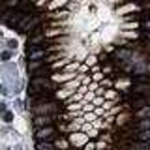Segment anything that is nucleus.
<instances>
[{
    "mask_svg": "<svg viewBox=\"0 0 150 150\" xmlns=\"http://www.w3.org/2000/svg\"><path fill=\"white\" fill-rule=\"evenodd\" d=\"M53 118H54V115H36L32 124H34L36 129H40V128H45V126H51L53 124Z\"/></svg>",
    "mask_w": 150,
    "mask_h": 150,
    "instance_id": "423d86ee",
    "label": "nucleus"
},
{
    "mask_svg": "<svg viewBox=\"0 0 150 150\" xmlns=\"http://www.w3.org/2000/svg\"><path fill=\"white\" fill-rule=\"evenodd\" d=\"M36 150H56L51 141H36Z\"/></svg>",
    "mask_w": 150,
    "mask_h": 150,
    "instance_id": "dca6fc26",
    "label": "nucleus"
},
{
    "mask_svg": "<svg viewBox=\"0 0 150 150\" xmlns=\"http://www.w3.org/2000/svg\"><path fill=\"white\" fill-rule=\"evenodd\" d=\"M26 54H28V60H41V58H45L47 49H43V47H34V45H28Z\"/></svg>",
    "mask_w": 150,
    "mask_h": 150,
    "instance_id": "39448f33",
    "label": "nucleus"
},
{
    "mask_svg": "<svg viewBox=\"0 0 150 150\" xmlns=\"http://www.w3.org/2000/svg\"><path fill=\"white\" fill-rule=\"evenodd\" d=\"M69 144H73V146H84V144L88 143V135L86 133H83V131H73V133H69Z\"/></svg>",
    "mask_w": 150,
    "mask_h": 150,
    "instance_id": "7ed1b4c3",
    "label": "nucleus"
},
{
    "mask_svg": "<svg viewBox=\"0 0 150 150\" xmlns=\"http://www.w3.org/2000/svg\"><path fill=\"white\" fill-rule=\"evenodd\" d=\"M124 28H126V30H137L139 23L137 21H135V23H124Z\"/></svg>",
    "mask_w": 150,
    "mask_h": 150,
    "instance_id": "7c9ffc66",
    "label": "nucleus"
},
{
    "mask_svg": "<svg viewBox=\"0 0 150 150\" xmlns=\"http://www.w3.org/2000/svg\"><path fill=\"white\" fill-rule=\"evenodd\" d=\"M54 90V83L47 77H34L28 84V94H40V92H53Z\"/></svg>",
    "mask_w": 150,
    "mask_h": 150,
    "instance_id": "f257e3e1",
    "label": "nucleus"
},
{
    "mask_svg": "<svg viewBox=\"0 0 150 150\" xmlns=\"http://www.w3.org/2000/svg\"><path fill=\"white\" fill-rule=\"evenodd\" d=\"M54 131H56V129L53 128V126L40 128V129L36 131V139H38V141H51V139L54 137Z\"/></svg>",
    "mask_w": 150,
    "mask_h": 150,
    "instance_id": "0eeeda50",
    "label": "nucleus"
},
{
    "mask_svg": "<svg viewBox=\"0 0 150 150\" xmlns=\"http://www.w3.org/2000/svg\"><path fill=\"white\" fill-rule=\"evenodd\" d=\"M133 112H135V118H137V120L150 118V105H144V107H141V109L133 111Z\"/></svg>",
    "mask_w": 150,
    "mask_h": 150,
    "instance_id": "ddd939ff",
    "label": "nucleus"
},
{
    "mask_svg": "<svg viewBox=\"0 0 150 150\" xmlns=\"http://www.w3.org/2000/svg\"><path fill=\"white\" fill-rule=\"evenodd\" d=\"M129 83H131V79H129V77H120L118 81L115 83V86L118 88V90L122 88V90H126V92H128V90H129V88H128V86H129Z\"/></svg>",
    "mask_w": 150,
    "mask_h": 150,
    "instance_id": "2eb2a0df",
    "label": "nucleus"
},
{
    "mask_svg": "<svg viewBox=\"0 0 150 150\" xmlns=\"http://www.w3.org/2000/svg\"><path fill=\"white\" fill-rule=\"evenodd\" d=\"M66 34H68L66 28H45L43 30L45 38H56V36H66Z\"/></svg>",
    "mask_w": 150,
    "mask_h": 150,
    "instance_id": "1a4fd4ad",
    "label": "nucleus"
},
{
    "mask_svg": "<svg viewBox=\"0 0 150 150\" xmlns=\"http://www.w3.org/2000/svg\"><path fill=\"white\" fill-rule=\"evenodd\" d=\"M122 36H124V38H135V40H137V38H139V32H129V30H126V32H122Z\"/></svg>",
    "mask_w": 150,
    "mask_h": 150,
    "instance_id": "72a5a7b5",
    "label": "nucleus"
},
{
    "mask_svg": "<svg viewBox=\"0 0 150 150\" xmlns=\"http://www.w3.org/2000/svg\"><path fill=\"white\" fill-rule=\"evenodd\" d=\"M103 101H105V98H103V96H94L92 105H94V107H101V105H103Z\"/></svg>",
    "mask_w": 150,
    "mask_h": 150,
    "instance_id": "a878e982",
    "label": "nucleus"
},
{
    "mask_svg": "<svg viewBox=\"0 0 150 150\" xmlns=\"http://www.w3.org/2000/svg\"><path fill=\"white\" fill-rule=\"evenodd\" d=\"M98 64V58L94 54H90V56H86V66H96Z\"/></svg>",
    "mask_w": 150,
    "mask_h": 150,
    "instance_id": "473e14b6",
    "label": "nucleus"
},
{
    "mask_svg": "<svg viewBox=\"0 0 150 150\" xmlns=\"http://www.w3.org/2000/svg\"><path fill=\"white\" fill-rule=\"evenodd\" d=\"M94 96H96V94H94L92 90H88L86 94H84V98H86V101H92V100H94Z\"/></svg>",
    "mask_w": 150,
    "mask_h": 150,
    "instance_id": "ea45409f",
    "label": "nucleus"
},
{
    "mask_svg": "<svg viewBox=\"0 0 150 150\" xmlns=\"http://www.w3.org/2000/svg\"><path fill=\"white\" fill-rule=\"evenodd\" d=\"M83 150H96V144H94L92 141H90V143H86V144L83 146Z\"/></svg>",
    "mask_w": 150,
    "mask_h": 150,
    "instance_id": "4c0bfd02",
    "label": "nucleus"
},
{
    "mask_svg": "<svg viewBox=\"0 0 150 150\" xmlns=\"http://www.w3.org/2000/svg\"><path fill=\"white\" fill-rule=\"evenodd\" d=\"M0 58H2V60H4V62H8V60H9V58H11V51H4V53H2V54H0Z\"/></svg>",
    "mask_w": 150,
    "mask_h": 150,
    "instance_id": "f704fd0d",
    "label": "nucleus"
},
{
    "mask_svg": "<svg viewBox=\"0 0 150 150\" xmlns=\"http://www.w3.org/2000/svg\"><path fill=\"white\" fill-rule=\"evenodd\" d=\"M90 77H92V83H98V81H103V79H105V75L100 73V71H96L94 75H90Z\"/></svg>",
    "mask_w": 150,
    "mask_h": 150,
    "instance_id": "2f4dec72",
    "label": "nucleus"
},
{
    "mask_svg": "<svg viewBox=\"0 0 150 150\" xmlns=\"http://www.w3.org/2000/svg\"><path fill=\"white\" fill-rule=\"evenodd\" d=\"M135 129H137V131H141V129H150V118L137 120V122H135Z\"/></svg>",
    "mask_w": 150,
    "mask_h": 150,
    "instance_id": "aec40b11",
    "label": "nucleus"
},
{
    "mask_svg": "<svg viewBox=\"0 0 150 150\" xmlns=\"http://www.w3.org/2000/svg\"><path fill=\"white\" fill-rule=\"evenodd\" d=\"M53 144H54V148L56 150H68L69 148V141L68 139H62V137H60V139H56V141H53Z\"/></svg>",
    "mask_w": 150,
    "mask_h": 150,
    "instance_id": "a211bd4d",
    "label": "nucleus"
},
{
    "mask_svg": "<svg viewBox=\"0 0 150 150\" xmlns=\"http://www.w3.org/2000/svg\"><path fill=\"white\" fill-rule=\"evenodd\" d=\"M60 58V53H54V54H51V56H47V58L43 60L45 64H53V62H56V60Z\"/></svg>",
    "mask_w": 150,
    "mask_h": 150,
    "instance_id": "cd10ccee",
    "label": "nucleus"
},
{
    "mask_svg": "<svg viewBox=\"0 0 150 150\" xmlns=\"http://www.w3.org/2000/svg\"><path fill=\"white\" fill-rule=\"evenodd\" d=\"M69 0H53V2H49L47 4V6H49V9H58V8H62V6H66V4H68Z\"/></svg>",
    "mask_w": 150,
    "mask_h": 150,
    "instance_id": "412c9836",
    "label": "nucleus"
},
{
    "mask_svg": "<svg viewBox=\"0 0 150 150\" xmlns=\"http://www.w3.org/2000/svg\"><path fill=\"white\" fill-rule=\"evenodd\" d=\"M69 58H64V60H58V62H53L51 64V69H58V68H66V64H68Z\"/></svg>",
    "mask_w": 150,
    "mask_h": 150,
    "instance_id": "393cba45",
    "label": "nucleus"
},
{
    "mask_svg": "<svg viewBox=\"0 0 150 150\" xmlns=\"http://www.w3.org/2000/svg\"><path fill=\"white\" fill-rule=\"evenodd\" d=\"M139 9H141L139 4H126V6H122V8H116V13H118V15H124V13L139 11Z\"/></svg>",
    "mask_w": 150,
    "mask_h": 150,
    "instance_id": "9b49d317",
    "label": "nucleus"
},
{
    "mask_svg": "<svg viewBox=\"0 0 150 150\" xmlns=\"http://www.w3.org/2000/svg\"><path fill=\"white\" fill-rule=\"evenodd\" d=\"M103 73L112 75V64H105V66H103Z\"/></svg>",
    "mask_w": 150,
    "mask_h": 150,
    "instance_id": "c9c22d12",
    "label": "nucleus"
},
{
    "mask_svg": "<svg viewBox=\"0 0 150 150\" xmlns=\"http://www.w3.org/2000/svg\"><path fill=\"white\" fill-rule=\"evenodd\" d=\"M103 98H105V100H116V98H118V94H116V90L109 88V90H103Z\"/></svg>",
    "mask_w": 150,
    "mask_h": 150,
    "instance_id": "5701e85b",
    "label": "nucleus"
},
{
    "mask_svg": "<svg viewBox=\"0 0 150 150\" xmlns=\"http://www.w3.org/2000/svg\"><path fill=\"white\" fill-rule=\"evenodd\" d=\"M141 26H143L144 30H150V17L146 19V21H143V25H141Z\"/></svg>",
    "mask_w": 150,
    "mask_h": 150,
    "instance_id": "c03bdc74",
    "label": "nucleus"
},
{
    "mask_svg": "<svg viewBox=\"0 0 150 150\" xmlns=\"http://www.w3.org/2000/svg\"><path fill=\"white\" fill-rule=\"evenodd\" d=\"M17 150H19V148H17Z\"/></svg>",
    "mask_w": 150,
    "mask_h": 150,
    "instance_id": "8fccbe9b",
    "label": "nucleus"
},
{
    "mask_svg": "<svg viewBox=\"0 0 150 150\" xmlns=\"http://www.w3.org/2000/svg\"><path fill=\"white\" fill-rule=\"evenodd\" d=\"M131 54H133V53H131L129 47H124V49H118V51H116V58H118L120 62H126V60H129Z\"/></svg>",
    "mask_w": 150,
    "mask_h": 150,
    "instance_id": "f8f14e48",
    "label": "nucleus"
},
{
    "mask_svg": "<svg viewBox=\"0 0 150 150\" xmlns=\"http://www.w3.org/2000/svg\"><path fill=\"white\" fill-rule=\"evenodd\" d=\"M129 148H133V150H150V144L143 143V141H133V143L129 144Z\"/></svg>",
    "mask_w": 150,
    "mask_h": 150,
    "instance_id": "6ab92c4d",
    "label": "nucleus"
},
{
    "mask_svg": "<svg viewBox=\"0 0 150 150\" xmlns=\"http://www.w3.org/2000/svg\"><path fill=\"white\" fill-rule=\"evenodd\" d=\"M126 150H133V148H129V146H128V148H126Z\"/></svg>",
    "mask_w": 150,
    "mask_h": 150,
    "instance_id": "09e8293b",
    "label": "nucleus"
},
{
    "mask_svg": "<svg viewBox=\"0 0 150 150\" xmlns=\"http://www.w3.org/2000/svg\"><path fill=\"white\" fill-rule=\"evenodd\" d=\"M43 64H45L43 60H28V64H26V69H28V71H38V69H40Z\"/></svg>",
    "mask_w": 150,
    "mask_h": 150,
    "instance_id": "f3484780",
    "label": "nucleus"
},
{
    "mask_svg": "<svg viewBox=\"0 0 150 150\" xmlns=\"http://www.w3.org/2000/svg\"><path fill=\"white\" fill-rule=\"evenodd\" d=\"M129 94L131 96H144V98H148L150 96V83H135V86L129 88Z\"/></svg>",
    "mask_w": 150,
    "mask_h": 150,
    "instance_id": "20e7f679",
    "label": "nucleus"
},
{
    "mask_svg": "<svg viewBox=\"0 0 150 150\" xmlns=\"http://www.w3.org/2000/svg\"><path fill=\"white\" fill-rule=\"evenodd\" d=\"M79 69V62H68L66 64V71L68 73H75Z\"/></svg>",
    "mask_w": 150,
    "mask_h": 150,
    "instance_id": "b1692460",
    "label": "nucleus"
},
{
    "mask_svg": "<svg viewBox=\"0 0 150 150\" xmlns=\"http://www.w3.org/2000/svg\"><path fill=\"white\" fill-rule=\"evenodd\" d=\"M45 4H49V0H36V8H41Z\"/></svg>",
    "mask_w": 150,
    "mask_h": 150,
    "instance_id": "37998d69",
    "label": "nucleus"
},
{
    "mask_svg": "<svg viewBox=\"0 0 150 150\" xmlns=\"http://www.w3.org/2000/svg\"><path fill=\"white\" fill-rule=\"evenodd\" d=\"M90 126H92V128H107V124H105V122H101V118L92 120V122H90Z\"/></svg>",
    "mask_w": 150,
    "mask_h": 150,
    "instance_id": "bb28decb",
    "label": "nucleus"
},
{
    "mask_svg": "<svg viewBox=\"0 0 150 150\" xmlns=\"http://www.w3.org/2000/svg\"><path fill=\"white\" fill-rule=\"evenodd\" d=\"M8 47H9V51L17 49V41H15V40H8Z\"/></svg>",
    "mask_w": 150,
    "mask_h": 150,
    "instance_id": "e433bc0d",
    "label": "nucleus"
},
{
    "mask_svg": "<svg viewBox=\"0 0 150 150\" xmlns=\"http://www.w3.org/2000/svg\"><path fill=\"white\" fill-rule=\"evenodd\" d=\"M43 40H45L43 32H38V34H32V36H28V45L40 47V43H43Z\"/></svg>",
    "mask_w": 150,
    "mask_h": 150,
    "instance_id": "9d476101",
    "label": "nucleus"
},
{
    "mask_svg": "<svg viewBox=\"0 0 150 150\" xmlns=\"http://www.w3.org/2000/svg\"><path fill=\"white\" fill-rule=\"evenodd\" d=\"M6 111H8V103H4V101H2V103H0V115H4Z\"/></svg>",
    "mask_w": 150,
    "mask_h": 150,
    "instance_id": "79ce46f5",
    "label": "nucleus"
},
{
    "mask_svg": "<svg viewBox=\"0 0 150 150\" xmlns=\"http://www.w3.org/2000/svg\"><path fill=\"white\" fill-rule=\"evenodd\" d=\"M111 2H112V4H126L128 0H111Z\"/></svg>",
    "mask_w": 150,
    "mask_h": 150,
    "instance_id": "49530a36",
    "label": "nucleus"
},
{
    "mask_svg": "<svg viewBox=\"0 0 150 150\" xmlns=\"http://www.w3.org/2000/svg\"><path fill=\"white\" fill-rule=\"evenodd\" d=\"M75 75H77V73H68V71L53 73V75H51V81H53V83H68V81H71V79H75Z\"/></svg>",
    "mask_w": 150,
    "mask_h": 150,
    "instance_id": "6e6552de",
    "label": "nucleus"
},
{
    "mask_svg": "<svg viewBox=\"0 0 150 150\" xmlns=\"http://www.w3.org/2000/svg\"><path fill=\"white\" fill-rule=\"evenodd\" d=\"M137 141L148 143V141H150V129H141V131H137Z\"/></svg>",
    "mask_w": 150,
    "mask_h": 150,
    "instance_id": "4be33fe9",
    "label": "nucleus"
},
{
    "mask_svg": "<svg viewBox=\"0 0 150 150\" xmlns=\"http://www.w3.org/2000/svg\"><path fill=\"white\" fill-rule=\"evenodd\" d=\"M45 17H49V19H56V21H66V19L69 17V11H66V9H62V11H53V13H49V15H45Z\"/></svg>",
    "mask_w": 150,
    "mask_h": 150,
    "instance_id": "4468645a",
    "label": "nucleus"
},
{
    "mask_svg": "<svg viewBox=\"0 0 150 150\" xmlns=\"http://www.w3.org/2000/svg\"><path fill=\"white\" fill-rule=\"evenodd\" d=\"M32 111L36 115H56L60 111V105L56 103L54 100L53 101H45V103H38V105L32 107Z\"/></svg>",
    "mask_w": 150,
    "mask_h": 150,
    "instance_id": "f03ea898",
    "label": "nucleus"
},
{
    "mask_svg": "<svg viewBox=\"0 0 150 150\" xmlns=\"http://www.w3.org/2000/svg\"><path fill=\"white\" fill-rule=\"evenodd\" d=\"M69 94H71V92H69V90H66V88H64V90H58V92H54V98L62 100V98H68Z\"/></svg>",
    "mask_w": 150,
    "mask_h": 150,
    "instance_id": "c756f323",
    "label": "nucleus"
},
{
    "mask_svg": "<svg viewBox=\"0 0 150 150\" xmlns=\"http://www.w3.org/2000/svg\"><path fill=\"white\" fill-rule=\"evenodd\" d=\"M79 69H81V71L84 73V71H86V69H88V66H86V64H84V66H79Z\"/></svg>",
    "mask_w": 150,
    "mask_h": 150,
    "instance_id": "de8ad7c7",
    "label": "nucleus"
},
{
    "mask_svg": "<svg viewBox=\"0 0 150 150\" xmlns=\"http://www.w3.org/2000/svg\"><path fill=\"white\" fill-rule=\"evenodd\" d=\"M88 137H100V133H98V129H94V128H90V131H88Z\"/></svg>",
    "mask_w": 150,
    "mask_h": 150,
    "instance_id": "58836bf2",
    "label": "nucleus"
},
{
    "mask_svg": "<svg viewBox=\"0 0 150 150\" xmlns=\"http://www.w3.org/2000/svg\"><path fill=\"white\" fill-rule=\"evenodd\" d=\"M2 118H4V122H6V124H11V122H13V112H11V111H6V112L2 115Z\"/></svg>",
    "mask_w": 150,
    "mask_h": 150,
    "instance_id": "c85d7f7f",
    "label": "nucleus"
},
{
    "mask_svg": "<svg viewBox=\"0 0 150 150\" xmlns=\"http://www.w3.org/2000/svg\"><path fill=\"white\" fill-rule=\"evenodd\" d=\"M101 86H112V79H103Z\"/></svg>",
    "mask_w": 150,
    "mask_h": 150,
    "instance_id": "a19ab883",
    "label": "nucleus"
},
{
    "mask_svg": "<svg viewBox=\"0 0 150 150\" xmlns=\"http://www.w3.org/2000/svg\"><path fill=\"white\" fill-rule=\"evenodd\" d=\"M103 148H105V143H98L96 144V150H103Z\"/></svg>",
    "mask_w": 150,
    "mask_h": 150,
    "instance_id": "a18cd8bd",
    "label": "nucleus"
}]
</instances>
